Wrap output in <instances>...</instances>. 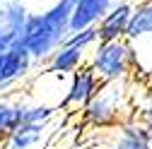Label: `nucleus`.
I'll return each instance as SVG.
<instances>
[{
	"label": "nucleus",
	"mask_w": 152,
	"mask_h": 149,
	"mask_svg": "<svg viewBox=\"0 0 152 149\" xmlns=\"http://www.w3.org/2000/svg\"><path fill=\"white\" fill-rule=\"evenodd\" d=\"M70 10H72V0H61L48 12L31 17L22 24L20 43L31 58H48L65 41V36L70 31L68 29Z\"/></svg>",
	"instance_id": "obj_1"
},
{
	"label": "nucleus",
	"mask_w": 152,
	"mask_h": 149,
	"mask_svg": "<svg viewBox=\"0 0 152 149\" xmlns=\"http://www.w3.org/2000/svg\"><path fill=\"white\" fill-rule=\"evenodd\" d=\"M87 65H89V70L94 74H97L99 82L128 80L130 70L135 67V51H133V43H128L126 39L97 41L89 48Z\"/></svg>",
	"instance_id": "obj_2"
},
{
	"label": "nucleus",
	"mask_w": 152,
	"mask_h": 149,
	"mask_svg": "<svg viewBox=\"0 0 152 149\" xmlns=\"http://www.w3.org/2000/svg\"><path fill=\"white\" fill-rule=\"evenodd\" d=\"M126 96H128L126 80L102 82L99 89L92 94V99L82 106L85 120L92 123V125H111V123H116L121 111L126 108Z\"/></svg>",
	"instance_id": "obj_3"
},
{
	"label": "nucleus",
	"mask_w": 152,
	"mask_h": 149,
	"mask_svg": "<svg viewBox=\"0 0 152 149\" xmlns=\"http://www.w3.org/2000/svg\"><path fill=\"white\" fill-rule=\"evenodd\" d=\"M130 14H133V3H130V0H118V3H113L102 14V20L94 24V29H97V39L99 41L123 39L126 29H128V22H130Z\"/></svg>",
	"instance_id": "obj_4"
},
{
	"label": "nucleus",
	"mask_w": 152,
	"mask_h": 149,
	"mask_svg": "<svg viewBox=\"0 0 152 149\" xmlns=\"http://www.w3.org/2000/svg\"><path fill=\"white\" fill-rule=\"evenodd\" d=\"M99 80L97 74L89 70V65H82L75 72H70V82H68V89H65V99L61 101L63 108H82L92 94L99 89Z\"/></svg>",
	"instance_id": "obj_5"
},
{
	"label": "nucleus",
	"mask_w": 152,
	"mask_h": 149,
	"mask_svg": "<svg viewBox=\"0 0 152 149\" xmlns=\"http://www.w3.org/2000/svg\"><path fill=\"white\" fill-rule=\"evenodd\" d=\"M48 135V123H17L0 140L3 149H36Z\"/></svg>",
	"instance_id": "obj_6"
},
{
	"label": "nucleus",
	"mask_w": 152,
	"mask_h": 149,
	"mask_svg": "<svg viewBox=\"0 0 152 149\" xmlns=\"http://www.w3.org/2000/svg\"><path fill=\"white\" fill-rule=\"evenodd\" d=\"M31 65V55L17 41L0 51V87H7L15 80H20Z\"/></svg>",
	"instance_id": "obj_7"
},
{
	"label": "nucleus",
	"mask_w": 152,
	"mask_h": 149,
	"mask_svg": "<svg viewBox=\"0 0 152 149\" xmlns=\"http://www.w3.org/2000/svg\"><path fill=\"white\" fill-rule=\"evenodd\" d=\"M118 0H72V10H70V20H68V29L77 31L85 27H94L102 14Z\"/></svg>",
	"instance_id": "obj_8"
},
{
	"label": "nucleus",
	"mask_w": 152,
	"mask_h": 149,
	"mask_svg": "<svg viewBox=\"0 0 152 149\" xmlns=\"http://www.w3.org/2000/svg\"><path fill=\"white\" fill-rule=\"evenodd\" d=\"M87 51L77 48V46H70V43H61L51 55H48V72L51 74H70L77 67L87 65Z\"/></svg>",
	"instance_id": "obj_9"
},
{
	"label": "nucleus",
	"mask_w": 152,
	"mask_h": 149,
	"mask_svg": "<svg viewBox=\"0 0 152 149\" xmlns=\"http://www.w3.org/2000/svg\"><path fill=\"white\" fill-rule=\"evenodd\" d=\"M150 34H152V0H145V3L133 5V14H130V22H128L123 39L128 43H133V41L147 39Z\"/></svg>",
	"instance_id": "obj_10"
},
{
	"label": "nucleus",
	"mask_w": 152,
	"mask_h": 149,
	"mask_svg": "<svg viewBox=\"0 0 152 149\" xmlns=\"http://www.w3.org/2000/svg\"><path fill=\"white\" fill-rule=\"evenodd\" d=\"M113 149H150V137L145 132V127H138V125H133V127H123L121 130V140L118 144L113 147Z\"/></svg>",
	"instance_id": "obj_11"
},
{
	"label": "nucleus",
	"mask_w": 152,
	"mask_h": 149,
	"mask_svg": "<svg viewBox=\"0 0 152 149\" xmlns=\"http://www.w3.org/2000/svg\"><path fill=\"white\" fill-rule=\"evenodd\" d=\"M56 108L48 103H20V123H48Z\"/></svg>",
	"instance_id": "obj_12"
},
{
	"label": "nucleus",
	"mask_w": 152,
	"mask_h": 149,
	"mask_svg": "<svg viewBox=\"0 0 152 149\" xmlns=\"http://www.w3.org/2000/svg\"><path fill=\"white\" fill-rule=\"evenodd\" d=\"M20 123V103L17 101H0V140Z\"/></svg>",
	"instance_id": "obj_13"
},
{
	"label": "nucleus",
	"mask_w": 152,
	"mask_h": 149,
	"mask_svg": "<svg viewBox=\"0 0 152 149\" xmlns=\"http://www.w3.org/2000/svg\"><path fill=\"white\" fill-rule=\"evenodd\" d=\"M97 41H99L97 39V29H94V27H85V29H77V31H68L63 43H70V46H77V48L89 51Z\"/></svg>",
	"instance_id": "obj_14"
}]
</instances>
